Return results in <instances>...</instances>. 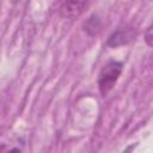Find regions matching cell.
Returning a JSON list of instances; mask_svg holds the SVG:
<instances>
[{
	"label": "cell",
	"instance_id": "cell-2",
	"mask_svg": "<svg viewBox=\"0 0 153 153\" xmlns=\"http://www.w3.org/2000/svg\"><path fill=\"white\" fill-rule=\"evenodd\" d=\"M87 4L88 0H63L60 8V13L65 18L75 19L84 12Z\"/></svg>",
	"mask_w": 153,
	"mask_h": 153
},
{
	"label": "cell",
	"instance_id": "cell-3",
	"mask_svg": "<svg viewBox=\"0 0 153 153\" xmlns=\"http://www.w3.org/2000/svg\"><path fill=\"white\" fill-rule=\"evenodd\" d=\"M135 36V31L131 27H120L115 32H112L108 38V45L116 48L123 44L129 43Z\"/></svg>",
	"mask_w": 153,
	"mask_h": 153
},
{
	"label": "cell",
	"instance_id": "cell-1",
	"mask_svg": "<svg viewBox=\"0 0 153 153\" xmlns=\"http://www.w3.org/2000/svg\"><path fill=\"white\" fill-rule=\"evenodd\" d=\"M122 68L123 65L118 61H110L102 68L98 75V87L102 96H106L112 90L122 73Z\"/></svg>",
	"mask_w": 153,
	"mask_h": 153
},
{
	"label": "cell",
	"instance_id": "cell-4",
	"mask_svg": "<svg viewBox=\"0 0 153 153\" xmlns=\"http://www.w3.org/2000/svg\"><path fill=\"white\" fill-rule=\"evenodd\" d=\"M145 42L147 43V45L153 48V23L147 27L146 33H145Z\"/></svg>",
	"mask_w": 153,
	"mask_h": 153
}]
</instances>
